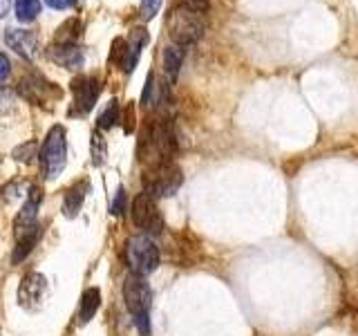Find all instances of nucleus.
I'll use <instances>...</instances> for the list:
<instances>
[{"label":"nucleus","mask_w":358,"mask_h":336,"mask_svg":"<svg viewBox=\"0 0 358 336\" xmlns=\"http://www.w3.org/2000/svg\"><path fill=\"white\" fill-rule=\"evenodd\" d=\"M123 300L126 307L134 316V323L139 325L141 334L150 332V305H152V289L148 285L145 276L139 274H128L126 283H123Z\"/></svg>","instance_id":"obj_1"},{"label":"nucleus","mask_w":358,"mask_h":336,"mask_svg":"<svg viewBox=\"0 0 358 336\" xmlns=\"http://www.w3.org/2000/svg\"><path fill=\"white\" fill-rule=\"evenodd\" d=\"M201 16L204 14L188 9L184 5L171 11V16H168V34H171L175 45L186 48V45H193L201 38V34H204V18Z\"/></svg>","instance_id":"obj_2"},{"label":"nucleus","mask_w":358,"mask_h":336,"mask_svg":"<svg viewBox=\"0 0 358 336\" xmlns=\"http://www.w3.org/2000/svg\"><path fill=\"white\" fill-rule=\"evenodd\" d=\"M41 171L45 179H56L65 168L67 162V141H65V128L63 126H54L48 137H45L41 146Z\"/></svg>","instance_id":"obj_3"},{"label":"nucleus","mask_w":358,"mask_h":336,"mask_svg":"<svg viewBox=\"0 0 358 336\" xmlns=\"http://www.w3.org/2000/svg\"><path fill=\"white\" fill-rule=\"evenodd\" d=\"M126 260L132 274L148 276L159 267V249H157L150 235L145 233L132 235L126 242Z\"/></svg>","instance_id":"obj_4"},{"label":"nucleus","mask_w":358,"mask_h":336,"mask_svg":"<svg viewBox=\"0 0 358 336\" xmlns=\"http://www.w3.org/2000/svg\"><path fill=\"white\" fill-rule=\"evenodd\" d=\"M145 43H148V31H145L143 27H134L128 38H117L115 43H112L110 63L119 65L123 72L130 74L139 61Z\"/></svg>","instance_id":"obj_5"},{"label":"nucleus","mask_w":358,"mask_h":336,"mask_svg":"<svg viewBox=\"0 0 358 336\" xmlns=\"http://www.w3.org/2000/svg\"><path fill=\"white\" fill-rule=\"evenodd\" d=\"M184 182V175L179 171V166L173 162H164L152 166V171L145 175V193L157 197H171L175 195L179 186Z\"/></svg>","instance_id":"obj_6"},{"label":"nucleus","mask_w":358,"mask_h":336,"mask_svg":"<svg viewBox=\"0 0 358 336\" xmlns=\"http://www.w3.org/2000/svg\"><path fill=\"white\" fill-rule=\"evenodd\" d=\"M132 222L145 233V235H155L164 229V218L159 213V206H157V200L150 193H139L132 202Z\"/></svg>","instance_id":"obj_7"},{"label":"nucleus","mask_w":358,"mask_h":336,"mask_svg":"<svg viewBox=\"0 0 358 336\" xmlns=\"http://www.w3.org/2000/svg\"><path fill=\"white\" fill-rule=\"evenodd\" d=\"M70 85H72V97H74L72 115H76V117L90 115V110L94 108L96 99L101 94V81L96 76L78 74V76L72 78Z\"/></svg>","instance_id":"obj_8"},{"label":"nucleus","mask_w":358,"mask_h":336,"mask_svg":"<svg viewBox=\"0 0 358 336\" xmlns=\"http://www.w3.org/2000/svg\"><path fill=\"white\" fill-rule=\"evenodd\" d=\"M48 294V283H45V276L31 272L20 280L18 287V302L25 309H38Z\"/></svg>","instance_id":"obj_9"},{"label":"nucleus","mask_w":358,"mask_h":336,"mask_svg":"<svg viewBox=\"0 0 358 336\" xmlns=\"http://www.w3.org/2000/svg\"><path fill=\"white\" fill-rule=\"evenodd\" d=\"M5 43L9 45V50H14L18 56L27 61H34L38 54V45H41V38L38 34L34 29H16L11 27L5 31Z\"/></svg>","instance_id":"obj_10"},{"label":"nucleus","mask_w":358,"mask_h":336,"mask_svg":"<svg viewBox=\"0 0 358 336\" xmlns=\"http://www.w3.org/2000/svg\"><path fill=\"white\" fill-rule=\"evenodd\" d=\"M20 94L29 99L31 104L41 106V101H48V97H59L61 99V90L56 88L54 83L45 81V78L41 74H29L25 78H20Z\"/></svg>","instance_id":"obj_11"},{"label":"nucleus","mask_w":358,"mask_h":336,"mask_svg":"<svg viewBox=\"0 0 358 336\" xmlns=\"http://www.w3.org/2000/svg\"><path fill=\"white\" fill-rule=\"evenodd\" d=\"M48 56L54 63L65 67V70H81L83 61H85L83 50L78 48V45H54L52 43V48L48 50Z\"/></svg>","instance_id":"obj_12"},{"label":"nucleus","mask_w":358,"mask_h":336,"mask_svg":"<svg viewBox=\"0 0 358 336\" xmlns=\"http://www.w3.org/2000/svg\"><path fill=\"white\" fill-rule=\"evenodd\" d=\"M41 233H43V229L36 227V229H31V231H25V233H18V235H16L14 255H11V260H14V265L22 262V260H25V258L34 251V246H36L38 240H41Z\"/></svg>","instance_id":"obj_13"},{"label":"nucleus","mask_w":358,"mask_h":336,"mask_svg":"<svg viewBox=\"0 0 358 336\" xmlns=\"http://www.w3.org/2000/svg\"><path fill=\"white\" fill-rule=\"evenodd\" d=\"M101 307V291L96 287H90L83 291L81 302H78V323H90L94 318V314Z\"/></svg>","instance_id":"obj_14"},{"label":"nucleus","mask_w":358,"mask_h":336,"mask_svg":"<svg viewBox=\"0 0 358 336\" xmlns=\"http://www.w3.org/2000/svg\"><path fill=\"white\" fill-rule=\"evenodd\" d=\"M87 182L83 179V182H76L70 190L65 193V200H63V213L67 218H74L78 211H81L83 206V200L87 195Z\"/></svg>","instance_id":"obj_15"},{"label":"nucleus","mask_w":358,"mask_h":336,"mask_svg":"<svg viewBox=\"0 0 358 336\" xmlns=\"http://www.w3.org/2000/svg\"><path fill=\"white\" fill-rule=\"evenodd\" d=\"M78 36H81V20L67 18L63 25L56 29L54 45H76Z\"/></svg>","instance_id":"obj_16"},{"label":"nucleus","mask_w":358,"mask_h":336,"mask_svg":"<svg viewBox=\"0 0 358 336\" xmlns=\"http://www.w3.org/2000/svg\"><path fill=\"white\" fill-rule=\"evenodd\" d=\"M182 61H184V48H179V45H171V48L164 50V70L168 74L171 81H175L177 74H179V67H182Z\"/></svg>","instance_id":"obj_17"},{"label":"nucleus","mask_w":358,"mask_h":336,"mask_svg":"<svg viewBox=\"0 0 358 336\" xmlns=\"http://www.w3.org/2000/svg\"><path fill=\"white\" fill-rule=\"evenodd\" d=\"M14 7L20 22H31L41 14V0H16Z\"/></svg>","instance_id":"obj_18"},{"label":"nucleus","mask_w":358,"mask_h":336,"mask_svg":"<svg viewBox=\"0 0 358 336\" xmlns=\"http://www.w3.org/2000/svg\"><path fill=\"white\" fill-rule=\"evenodd\" d=\"M117 121H119V101H110V104L106 106V110L99 115V128L108 130V128L115 126Z\"/></svg>","instance_id":"obj_19"},{"label":"nucleus","mask_w":358,"mask_h":336,"mask_svg":"<svg viewBox=\"0 0 358 336\" xmlns=\"http://www.w3.org/2000/svg\"><path fill=\"white\" fill-rule=\"evenodd\" d=\"M106 160V141L101 137V132H92V164L101 166Z\"/></svg>","instance_id":"obj_20"},{"label":"nucleus","mask_w":358,"mask_h":336,"mask_svg":"<svg viewBox=\"0 0 358 336\" xmlns=\"http://www.w3.org/2000/svg\"><path fill=\"white\" fill-rule=\"evenodd\" d=\"M16 106L14 92L7 88H0V119H5L7 115H11V110Z\"/></svg>","instance_id":"obj_21"},{"label":"nucleus","mask_w":358,"mask_h":336,"mask_svg":"<svg viewBox=\"0 0 358 336\" xmlns=\"http://www.w3.org/2000/svg\"><path fill=\"white\" fill-rule=\"evenodd\" d=\"M159 7H162V0H141V5H139V16H141V20L155 18V14L159 11Z\"/></svg>","instance_id":"obj_22"},{"label":"nucleus","mask_w":358,"mask_h":336,"mask_svg":"<svg viewBox=\"0 0 358 336\" xmlns=\"http://www.w3.org/2000/svg\"><path fill=\"white\" fill-rule=\"evenodd\" d=\"M34 153H36V141H29V144H25V146H20V148H16V150H14V157H16L18 162H25V164H27V162L31 160V157H36Z\"/></svg>","instance_id":"obj_23"},{"label":"nucleus","mask_w":358,"mask_h":336,"mask_svg":"<svg viewBox=\"0 0 358 336\" xmlns=\"http://www.w3.org/2000/svg\"><path fill=\"white\" fill-rule=\"evenodd\" d=\"M110 211L115 213V216H121V213L126 211V190H123V188L117 190V200L112 202V209Z\"/></svg>","instance_id":"obj_24"},{"label":"nucleus","mask_w":358,"mask_h":336,"mask_svg":"<svg viewBox=\"0 0 358 336\" xmlns=\"http://www.w3.org/2000/svg\"><path fill=\"white\" fill-rule=\"evenodd\" d=\"M182 5L193 11H199V14H204L208 9V0H182Z\"/></svg>","instance_id":"obj_25"},{"label":"nucleus","mask_w":358,"mask_h":336,"mask_svg":"<svg viewBox=\"0 0 358 336\" xmlns=\"http://www.w3.org/2000/svg\"><path fill=\"white\" fill-rule=\"evenodd\" d=\"M9 72H11V63H9V59H7V54H5V52H0V83H3L5 78L9 76Z\"/></svg>","instance_id":"obj_26"},{"label":"nucleus","mask_w":358,"mask_h":336,"mask_svg":"<svg viewBox=\"0 0 358 336\" xmlns=\"http://www.w3.org/2000/svg\"><path fill=\"white\" fill-rule=\"evenodd\" d=\"M52 9H59V11H63V9H72L74 5H76V0H45Z\"/></svg>","instance_id":"obj_27"},{"label":"nucleus","mask_w":358,"mask_h":336,"mask_svg":"<svg viewBox=\"0 0 358 336\" xmlns=\"http://www.w3.org/2000/svg\"><path fill=\"white\" fill-rule=\"evenodd\" d=\"M9 7H11V0H0V18H5L9 14Z\"/></svg>","instance_id":"obj_28"}]
</instances>
